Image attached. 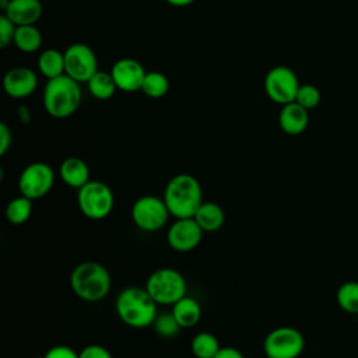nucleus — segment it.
Returning <instances> with one entry per match:
<instances>
[{
    "label": "nucleus",
    "mask_w": 358,
    "mask_h": 358,
    "mask_svg": "<svg viewBox=\"0 0 358 358\" xmlns=\"http://www.w3.org/2000/svg\"><path fill=\"white\" fill-rule=\"evenodd\" d=\"M175 218H190L203 203L200 182L190 173H178L169 179L162 196Z\"/></svg>",
    "instance_id": "obj_1"
},
{
    "label": "nucleus",
    "mask_w": 358,
    "mask_h": 358,
    "mask_svg": "<svg viewBox=\"0 0 358 358\" xmlns=\"http://www.w3.org/2000/svg\"><path fill=\"white\" fill-rule=\"evenodd\" d=\"M116 313L119 319L134 329L152 326L158 312V303L148 294L145 287H127L116 298Z\"/></svg>",
    "instance_id": "obj_2"
},
{
    "label": "nucleus",
    "mask_w": 358,
    "mask_h": 358,
    "mask_svg": "<svg viewBox=\"0 0 358 358\" xmlns=\"http://www.w3.org/2000/svg\"><path fill=\"white\" fill-rule=\"evenodd\" d=\"M73 292L85 302L102 301L110 291L112 277L108 268L92 260L78 263L70 274Z\"/></svg>",
    "instance_id": "obj_3"
},
{
    "label": "nucleus",
    "mask_w": 358,
    "mask_h": 358,
    "mask_svg": "<svg viewBox=\"0 0 358 358\" xmlns=\"http://www.w3.org/2000/svg\"><path fill=\"white\" fill-rule=\"evenodd\" d=\"M81 98L80 83L63 74L48 80L43 91V106L52 117L64 119L78 109Z\"/></svg>",
    "instance_id": "obj_4"
},
{
    "label": "nucleus",
    "mask_w": 358,
    "mask_h": 358,
    "mask_svg": "<svg viewBox=\"0 0 358 358\" xmlns=\"http://www.w3.org/2000/svg\"><path fill=\"white\" fill-rule=\"evenodd\" d=\"M145 289L158 305H173L186 295V280L180 271L162 267L148 275Z\"/></svg>",
    "instance_id": "obj_5"
},
{
    "label": "nucleus",
    "mask_w": 358,
    "mask_h": 358,
    "mask_svg": "<svg viewBox=\"0 0 358 358\" xmlns=\"http://www.w3.org/2000/svg\"><path fill=\"white\" fill-rule=\"evenodd\" d=\"M78 208L90 220L99 221L106 218L115 207L112 189L101 180H90L77 193Z\"/></svg>",
    "instance_id": "obj_6"
},
{
    "label": "nucleus",
    "mask_w": 358,
    "mask_h": 358,
    "mask_svg": "<svg viewBox=\"0 0 358 358\" xmlns=\"http://www.w3.org/2000/svg\"><path fill=\"white\" fill-rule=\"evenodd\" d=\"M130 215L138 229L144 232H155L166 225L171 213L162 197L145 194L133 203Z\"/></svg>",
    "instance_id": "obj_7"
},
{
    "label": "nucleus",
    "mask_w": 358,
    "mask_h": 358,
    "mask_svg": "<svg viewBox=\"0 0 358 358\" xmlns=\"http://www.w3.org/2000/svg\"><path fill=\"white\" fill-rule=\"evenodd\" d=\"M305 348L302 333L289 326L275 327L267 333L263 341L266 358H298Z\"/></svg>",
    "instance_id": "obj_8"
},
{
    "label": "nucleus",
    "mask_w": 358,
    "mask_h": 358,
    "mask_svg": "<svg viewBox=\"0 0 358 358\" xmlns=\"http://www.w3.org/2000/svg\"><path fill=\"white\" fill-rule=\"evenodd\" d=\"M55 183V172L52 166L46 162H32L27 165L18 176V190L20 194L38 200L45 197Z\"/></svg>",
    "instance_id": "obj_9"
},
{
    "label": "nucleus",
    "mask_w": 358,
    "mask_h": 358,
    "mask_svg": "<svg viewBox=\"0 0 358 358\" xmlns=\"http://www.w3.org/2000/svg\"><path fill=\"white\" fill-rule=\"evenodd\" d=\"M299 85L298 76L287 66L273 67L264 78V91L267 96L281 106L295 101Z\"/></svg>",
    "instance_id": "obj_10"
},
{
    "label": "nucleus",
    "mask_w": 358,
    "mask_h": 358,
    "mask_svg": "<svg viewBox=\"0 0 358 358\" xmlns=\"http://www.w3.org/2000/svg\"><path fill=\"white\" fill-rule=\"evenodd\" d=\"M63 53L66 74L77 83H87L98 71L96 56L88 45L73 43Z\"/></svg>",
    "instance_id": "obj_11"
},
{
    "label": "nucleus",
    "mask_w": 358,
    "mask_h": 358,
    "mask_svg": "<svg viewBox=\"0 0 358 358\" xmlns=\"http://www.w3.org/2000/svg\"><path fill=\"white\" fill-rule=\"evenodd\" d=\"M203 235L204 231L193 217L176 218L168 228L166 242L176 252H190L200 245Z\"/></svg>",
    "instance_id": "obj_12"
},
{
    "label": "nucleus",
    "mask_w": 358,
    "mask_h": 358,
    "mask_svg": "<svg viewBox=\"0 0 358 358\" xmlns=\"http://www.w3.org/2000/svg\"><path fill=\"white\" fill-rule=\"evenodd\" d=\"M110 74L116 83L117 90L124 92H134L141 91L147 71L140 62L130 57H123L113 64Z\"/></svg>",
    "instance_id": "obj_13"
},
{
    "label": "nucleus",
    "mask_w": 358,
    "mask_h": 358,
    "mask_svg": "<svg viewBox=\"0 0 358 358\" xmlns=\"http://www.w3.org/2000/svg\"><path fill=\"white\" fill-rule=\"evenodd\" d=\"M38 87L36 73L25 66L10 69L3 77V88L11 98H25Z\"/></svg>",
    "instance_id": "obj_14"
},
{
    "label": "nucleus",
    "mask_w": 358,
    "mask_h": 358,
    "mask_svg": "<svg viewBox=\"0 0 358 358\" xmlns=\"http://www.w3.org/2000/svg\"><path fill=\"white\" fill-rule=\"evenodd\" d=\"M3 11L17 27L35 25L42 15V4L39 0H8Z\"/></svg>",
    "instance_id": "obj_15"
},
{
    "label": "nucleus",
    "mask_w": 358,
    "mask_h": 358,
    "mask_svg": "<svg viewBox=\"0 0 358 358\" xmlns=\"http://www.w3.org/2000/svg\"><path fill=\"white\" fill-rule=\"evenodd\" d=\"M278 124L285 134L298 136L303 133L309 124V110L295 101L282 105L278 115Z\"/></svg>",
    "instance_id": "obj_16"
},
{
    "label": "nucleus",
    "mask_w": 358,
    "mask_h": 358,
    "mask_svg": "<svg viewBox=\"0 0 358 358\" xmlns=\"http://www.w3.org/2000/svg\"><path fill=\"white\" fill-rule=\"evenodd\" d=\"M59 175L64 185L73 189H81L90 179V166L78 157H69L63 159L59 168Z\"/></svg>",
    "instance_id": "obj_17"
},
{
    "label": "nucleus",
    "mask_w": 358,
    "mask_h": 358,
    "mask_svg": "<svg viewBox=\"0 0 358 358\" xmlns=\"http://www.w3.org/2000/svg\"><path fill=\"white\" fill-rule=\"evenodd\" d=\"M193 218L204 232H215L221 229L225 222V211L217 203L203 201Z\"/></svg>",
    "instance_id": "obj_18"
},
{
    "label": "nucleus",
    "mask_w": 358,
    "mask_h": 358,
    "mask_svg": "<svg viewBox=\"0 0 358 358\" xmlns=\"http://www.w3.org/2000/svg\"><path fill=\"white\" fill-rule=\"evenodd\" d=\"M172 315L178 320L182 329L196 326L201 319V306L200 303L192 298L185 295L178 302L172 305Z\"/></svg>",
    "instance_id": "obj_19"
},
{
    "label": "nucleus",
    "mask_w": 358,
    "mask_h": 358,
    "mask_svg": "<svg viewBox=\"0 0 358 358\" xmlns=\"http://www.w3.org/2000/svg\"><path fill=\"white\" fill-rule=\"evenodd\" d=\"M38 69L48 80L66 74L64 53L56 49H46L38 59Z\"/></svg>",
    "instance_id": "obj_20"
},
{
    "label": "nucleus",
    "mask_w": 358,
    "mask_h": 358,
    "mask_svg": "<svg viewBox=\"0 0 358 358\" xmlns=\"http://www.w3.org/2000/svg\"><path fill=\"white\" fill-rule=\"evenodd\" d=\"M13 43L25 53L36 52L42 45V34L35 25H20L15 29Z\"/></svg>",
    "instance_id": "obj_21"
},
{
    "label": "nucleus",
    "mask_w": 358,
    "mask_h": 358,
    "mask_svg": "<svg viewBox=\"0 0 358 358\" xmlns=\"http://www.w3.org/2000/svg\"><path fill=\"white\" fill-rule=\"evenodd\" d=\"M88 90L96 99H108L110 98L117 87L116 83L110 74V71H96L88 81H87Z\"/></svg>",
    "instance_id": "obj_22"
},
{
    "label": "nucleus",
    "mask_w": 358,
    "mask_h": 358,
    "mask_svg": "<svg viewBox=\"0 0 358 358\" xmlns=\"http://www.w3.org/2000/svg\"><path fill=\"white\" fill-rule=\"evenodd\" d=\"M190 348L196 358H214L221 350V345L213 333L200 331L193 337Z\"/></svg>",
    "instance_id": "obj_23"
},
{
    "label": "nucleus",
    "mask_w": 358,
    "mask_h": 358,
    "mask_svg": "<svg viewBox=\"0 0 358 358\" xmlns=\"http://www.w3.org/2000/svg\"><path fill=\"white\" fill-rule=\"evenodd\" d=\"M32 201L34 200L22 194L10 200L6 206V220L14 225H21L27 222L32 214Z\"/></svg>",
    "instance_id": "obj_24"
},
{
    "label": "nucleus",
    "mask_w": 358,
    "mask_h": 358,
    "mask_svg": "<svg viewBox=\"0 0 358 358\" xmlns=\"http://www.w3.org/2000/svg\"><path fill=\"white\" fill-rule=\"evenodd\" d=\"M336 301L341 310L357 315L358 313V281L343 282L336 292Z\"/></svg>",
    "instance_id": "obj_25"
},
{
    "label": "nucleus",
    "mask_w": 358,
    "mask_h": 358,
    "mask_svg": "<svg viewBox=\"0 0 358 358\" xmlns=\"http://www.w3.org/2000/svg\"><path fill=\"white\" fill-rule=\"evenodd\" d=\"M169 90V81L159 71H148L144 77L141 91L150 98H162Z\"/></svg>",
    "instance_id": "obj_26"
},
{
    "label": "nucleus",
    "mask_w": 358,
    "mask_h": 358,
    "mask_svg": "<svg viewBox=\"0 0 358 358\" xmlns=\"http://www.w3.org/2000/svg\"><path fill=\"white\" fill-rule=\"evenodd\" d=\"M154 330L157 334H159L164 338H172L175 337L179 331H180V324L178 323V320L175 319V316L172 315V312L169 313H158L154 323Z\"/></svg>",
    "instance_id": "obj_27"
},
{
    "label": "nucleus",
    "mask_w": 358,
    "mask_h": 358,
    "mask_svg": "<svg viewBox=\"0 0 358 358\" xmlns=\"http://www.w3.org/2000/svg\"><path fill=\"white\" fill-rule=\"evenodd\" d=\"M320 91L313 84H301L295 96V102L308 110L316 108L320 103Z\"/></svg>",
    "instance_id": "obj_28"
},
{
    "label": "nucleus",
    "mask_w": 358,
    "mask_h": 358,
    "mask_svg": "<svg viewBox=\"0 0 358 358\" xmlns=\"http://www.w3.org/2000/svg\"><path fill=\"white\" fill-rule=\"evenodd\" d=\"M17 25L4 14L0 17V46L6 48L14 41Z\"/></svg>",
    "instance_id": "obj_29"
},
{
    "label": "nucleus",
    "mask_w": 358,
    "mask_h": 358,
    "mask_svg": "<svg viewBox=\"0 0 358 358\" xmlns=\"http://www.w3.org/2000/svg\"><path fill=\"white\" fill-rule=\"evenodd\" d=\"M80 358H113V355L99 344H90L80 351Z\"/></svg>",
    "instance_id": "obj_30"
},
{
    "label": "nucleus",
    "mask_w": 358,
    "mask_h": 358,
    "mask_svg": "<svg viewBox=\"0 0 358 358\" xmlns=\"http://www.w3.org/2000/svg\"><path fill=\"white\" fill-rule=\"evenodd\" d=\"M43 358H80V352L69 345H55L46 351Z\"/></svg>",
    "instance_id": "obj_31"
},
{
    "label": "nucleus",
    "mask_w": 358,
    "mask_h": 358,
    "mask_svg": "<svg viewBox=\"0 0 358 358\" xmlns=\"http://www.w3.org/2000/svg\"><path fill=\"white\" fill-rule=\"evenodd\" d=\"M13 143V133L6 123H0V155H4Z\"/></svg>",
    "instance_id": "obj_32"
},
{
    "label": "nucleus",
    "mask_w": 358,
    "mask_h": 358,
    "mask_svg": "<svg viewBox=\"0 0 358 358\" xmlns=\"http://www.w3.org/2000/svg\"><path fill=\"white\" fill-rule=\"evenodd\" d=\"M214 358H245L243 354L235 347H221Z\"/></svg>",
    "instance_id": "obj_33"
},
{
    "label": "nucleus",
    "mask_w": 358,
    "mask_h": 358,
    "mask_svg": "<svg viewBox=\"0 0 358 358\" xmlns=\"http://www.w3.org/2000/svg\"><path fill=\"white\" fill-rule=\"evenodd\" d=\"M165 1L172 6H176V7H185V6L192 4L194 0H165Z\"/></svg>",
    "instance_id": "obj_34"
},
{
    "label": "nucleus",
    "mask_w": 358,
    "mask_h": 358,
    "mask_svg": "<svg viewBox=\"0 0 358 358\" xmlns=\"http://www.w3.org/2000/svg\"><path fill=\"white\" fill-rule=\"evenodd\" d=\"M357 322H358V313H357Z\"/></svg>",
    "instance_id": "obj_35"
},
{
    "label": "nucleus",
    "mask_w": 358,
    "mask_h": 358,
    "mask_svg": "<svg viewBox=\"0 0 358 358\" xmlns=\"http://www.w3.org/2000/svg\"><path fill=\"white\" fill-rule=\"evenodd\" d=\"M36 358H43V357H36Z\"/></svg>",
    "instance_id": "obj_36"
}]
</instances>
